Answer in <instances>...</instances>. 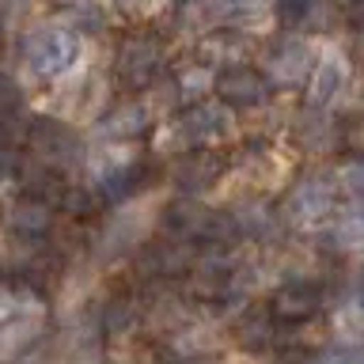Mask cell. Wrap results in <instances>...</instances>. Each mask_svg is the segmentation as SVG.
Instances as JSON below:
<instances>
[{"label":"cell","mask_w":364,"mask_h":364,"mask_svg":"<svg viewBox=\"0 0 364 364\" xmlns=\"http://www.w3.org/2000/svg\"><path fill=\"white\" fill-rule=\"evenodd\" d=\"M357 296H360V307H364V273H360V281H357Z\"/></svg>","instance_id":"obj_29"},{"label":"cell","mask_w":364,"mask_h":364,"mask_svg":"<svg viewBox=\"0 0 364 364\" xmlns=\"http://www.w3.org/2000/svg\"><path fill=\"white\" fill-rule=\"evenodd\" d=\"M269 76H262L250 65H228L216 76V99L228 102L232 110H255L269 99Z\"/></svg>","instance_id":"obj_4"},{"label":"cell","mask_w":364,"mask_h":364,"mask_svg":"<svg viewBox=\"0 0 364 364\" xmlns=\"http://www.w3.org/2000/svg\"><path fill=\"white\" fill-rule=\"evenodd\" d=\"M164 61H167V53L159 38H152V34H129L118 50V80L129 91H141L164 73Z\"/></svg>","instance_id":"obj_2"},{"label":"cell","mask_w":364,"mask_h":364,"mask_svg":"<svg viewBox=\"0 0 364 364\" xmlns=\"http://www.w3.org/2000/svg\"><path fill=\"white\" fill-rule=\"evenodd\" d=\"M80 38L68 27H38L23 38V61L38 80H57L76 65Z\"/></svg>","instance_id":"obj_1"},{"label":"cell","mask_w":364,"mask_h":364,"mask_svg":"<svg viewBox=\"0 0 364 364\" xmlns=\"http://www.w3.org/2000/svg\"><path fill=\"white\" fill-rule=\"evenodd\" d=\"M315 364H364L360 349H330L326 357H315Z\"/></svg>","instance_id":"obj_26"},{"label":"cell","mask_w":364,"mask_h":364,"mask_svg":"<svg viewBox=\"0 0 364 364\" xmlns=\"http://www.w3.org/2000/svg\"><path fill=\"white\" fill-rule=\"evenodd\" d=\"M34 338V330L27 323H4L0 326V360H11L19 349H27Z\"/></svg>","instance_id":"obj_21"},{"label":"cell","mask_w":364,"mask_h":364,"mask_svg":"<svg viewBox=\"0 0 364 364\" xmlns=\"http://www.w3.org/2000/svg\"><path fill=\"white\" fill-rule=\"evenodd\" d=\"M269 307L281 323H300V318H311L323 307V289L315 281H289L269 296Z\"/></svg>","instance_id":"obj_8"},{"label":"cell","mask_w":364,"mask_h":364,"mask_svg":"<svg viewBox=\"0 0 364 364\" xmlns=\"http://www.w3.org/2000/svg\"><path fill=\"white\" fill-rule=\"evenodd\" d=\"M23 141L34 148V156L46 159V164H53V167H68L80 159V136L53 118H31Z\"/></svg>","instance_id":"obj_3"},{"label":"cell","mask_w":364,"mask_h":364,"mask_svg":"<svg viewBox=\"0 0 364 364\" xmlns=\"http://www.w3.org/2000/svg\"><path fill=\"white\" fill-rule=\"evenodd\" d=\"M68 16L76 19L80 31H102V23H107L99 4H91V0H73V4H68Z\"/></svg>","instance_id":"obj_23"},{"label":"cell","mask_w":364,"mask_h":364,"mask_svg":"<svg viewBox=\"0 0 364 364\" xmlns=\"http://www.w3.org/2000/svg\"><path fill=\"white\" fill-rule=\"evenodd\" d=\"M141 323V307L129 296H114V300L102 307V330L107 334H129V330Z\"/></svg>","instance_id":"obj_19"},{"label":"cell","mask_w":364,"mask_h":364,"mask_svg":"<svg viewBox=\"0 0 364 364\" xmlns=\"http://www.w3.org/2000/svg\"><path fill=\"white\" fill-rule=\"evenodd\" d=\"M284 213L292 220H304V224H315V220H326L334 213V182L326 178H300L284 201Z\"/></svg>","instance_id":"obj_7"},{"label":"cell","mask_w":364,"mask_h":364,"mask_svg":"<svg viewBox=\"0 0 364 364\" xmlns=\"http://www.w3.org/2000/svg\"><path fill=\"white\" fill-rule=\"evenodd\" d=\"M311 46H307L304 38H284L269 50L266 57V76L273 87H296L304 84V80H311Z\"/></svg>","instance_id":"obj_5"},{"label":"cell","mask_w":364,"mask_h":364,"mask_svg":"<svg viewBox=\"0 0 364 364\" xmlns=\"http://www.w3.org/2000/svg\"><path fill=\"white\" fill-rule=\"evenodd\" d=\"M341 141H346L353 152H364V118H349L341 125Z\"/></svg>","instance_id":"obj_25"},{"label":"cell","mask_w":364,"mask_h":364,"mask_svg":"<svg viewBox=\"0 0 364 364\" xmlns=\"http://www.w3.org/2000/svg\"><path fill=\"white\" fill-rule=\"evenodd\" d=\"M16 318V292L11 289H0V326Z\"/></svg>","instance_id":"obj_27"},{"label":"cell","mask_w":364,"mask_h":364,"mask_svg":"<svg viewBox=\"0 0 364 364\" xmlns=\"http://www.w3.org/2000/svg\"><path fill=\"white\" fill-rule=\"evenodd\" d=\"M326 0H277V19L289 31H311V27H326Z\"/></svg>","instance_id":"obj_13"},{"label":"cell","mask_w":364,"mask_h":364,"mask_svg":"<svg viewBox=\"0 0 364 364\" xmlns=\"http://www.w3.org/2000/svg\"><path fill=\"white\" fill-rule=\"evenodd\" d=\"M273 326H277L273 307H255V311H247L235 323V338H239V346H247V349H266L273 341Z\"/></svg>","instance_id":"obj_14"},{"label":"cell","mask_w":364,"mask_h":364,"mask_svg":"<svg viewBox=\"0 0 364 364\" xmlns=\"http://www.w3.org/2000/svg\"><path fill=\"white\" fill-rule=\"evenodd\" d=\"M273 364H315V357L311 353H300V349H284Z\"/></svg>","instance_id":"obj_28"},{"label":"cell","mask_w":364,"mask_h":364,"mask_svg":"<svg viewBox=\"0 0 364 364\" xmlns=\"http://www.w3.org/2000/svg\"><path fill=\"white\" fill-rule=\"evenodd\" d=\"M8 228H11L19 239H27V243H38V239H46V235H50V228H53L50 201H46V198H34V193L19 198V201L8 209Z\"/></svg>","instance_id":"obj_10"},{"label":"cell","mask_w":364,"mask_h":364,"mask_svg":"<svg viewBox=\"0 0 364 364\" xmlns=\"http://www.w3.org/2000/svg\"><path fill=\"white\" fill-rule=\"evenodd\" d=\"M341 182L357 193V198H364V152L360 156H353L346 167H341Z\"/></svg>","instance_id":"obj_24"},{"label":"cell","mask_w":364,"mask_h":364,"mask_svg":"<svg viewBox=\"0 0 364 364\" xmlns=\"http://www.w3.org/2000/svg\"><path fill=\"white\" fill-rule=\"evenodd\" d=\"M224 175V159L209 152V148H193V152H186L175 164V186L182 193H201V190H209L216 178Z\"/></svg>","instance_id":"obj_9"},{"label":"cell","mask_w":364,"mask_h":364,"mask_svg":"<svg viewBox=\"0 0 364 364\" xmlns=\"http://www.w3.org/2000/svg\"><path fill=\"white\" fill-rule=\"evenodd\" d=\"M148 125H152V114L136 99H125L122 107H114L107 114V133H114V136H141Z\"/></svg>","instance_id":"obj_16"},{"label":"cell","mask_w":364,"mask_h":364,"mask_svg":"<svg viewBox=\"0 0 364 364\" xmlns=\"http://www.w3.org/2000/svg\"><path fill=\"white\" fill-rule=\"evenodd\" d=\"M346 4H349L353 11H360V8H364V0H346Z\"/></svg>","instance_id":"obj_31"},{"label":"cell","mask_w":364,"mask_h":364,"mask_svg":"<svg viewBox=\"0 0 364 364\" xmlns=\"http://www.w3.org/2000/svg\"><path fill=\"white\" fill-rule=\"evenodd\" d=\"M232 216H235V228L243 239H269L273 228H277V213H273L266 201H247V205H239V213H232Z\"/></svg>","instance_id":"obj_15"},{"label":"cell","mask_w":364,"mask_h":364,"mask_svg":"<svg viewBox=\"0 0 364 364\" xmlns=\"http://www.w3.org/2000/svg\"><path fill=\"white\" fill-rule=\"evenodd\" d=\"M175 87H178L182 99H201L205 91H216V76H213V68L205 61H190V65L178 68Z\"/></svg>","instance_id":"obj_18"},{"label":"cell","mask_w":364,"mask_h":364,"mask_svg":"<svg viewBox=\"0 0 364 364\" xmlns=\"http://www.w3.org/2000/svg\"><path fill=\"white\" fill-rule=\"evenodd\" d=\"M141 0H118V8H136Z\"/></svg>","instance_id":"obj_30"},{"label":"cell","mask_w":364,"mask_h":364,"mask_svg":"<svg viewBox=\"0 0 364 364\" xmlns=\"http://www.w3.org/2000/svg\"><path fill=\"white\" fill-rule=\"evenodd\" d=\"M334 239L341 247H364V209H346L338 213Z\"/></svg>","instance_id":"obj_20"},{"label":"cell","mask_w":364,"mask_h":364,"mask_svg":"<svg viewBox=\"0 0 364 364\" xmlns=\"http://www.w3.org/2000/svg\"><path fill=\"white\" fill-rule=\"evenodd\" d=\"M148 178H152V167H148L144 159H133L129 167L110 171V175L99 182V193H102L107 201H125V198H133V193L141 190Z\"/></svg>","instance_id":"obj_12"},{"label":"cell","mask_w":364,"mask_h":364,"mask_svg":"<svg viewBox=\"0 0 364 364\" xmlns=\"http://www.w3.org/2000/svg\"><path fill=\"white\" fill-rule=\"evenodd\" d=\"M341 87H346V61L341 57H323L315 68H311V80H307V102L311 107H330L338 95H341Z\"/></svg>","instance_id":"obj_11"},{"label":"cell","mask_w":364,"mask_h":364,"mask_svg":"<svg viewBox=\"0 0 364 364\" xmlns=\"http://www.w3.org/2000/svg\"><path fill=\"white\" fill-rule=\"evenodd\" d=\"M102 201L107 198H102V193H91V190H65V198H61V205L73 216H95Z\"/></svg>","instance_id":"obj_22"},{"label":"cell","mask_w":364,"mask_h":364,"mask_svg":"<svg viewBox=\"0 0 364 364\" xmlns=\"http://www.w3.org/2000/svg\"><path fill=\"white\" fill-rule=\"evenodd\" d=\"M178 129L190 144L209 148L228 136V102H213V99H198L190 102V110H182Z\"/></svg>","instance_id":"obj_6"},{"label":"cell","mask_w":364,"mask_h":364,"mask_svg":"<svg viewBox=\"0 0 364 364\" xmlns=\"http://www.w3.org/2000/svg\"><path fill=\"white\" fill-rule=\"evenodd\" d=\"M334 136H338L334 122H326L323 114H318V107H311L307 118L296 122V144L307 148V152H326V148L334 144Z\"/></svg>","instance_id":"obj_17"}]
</instances>
